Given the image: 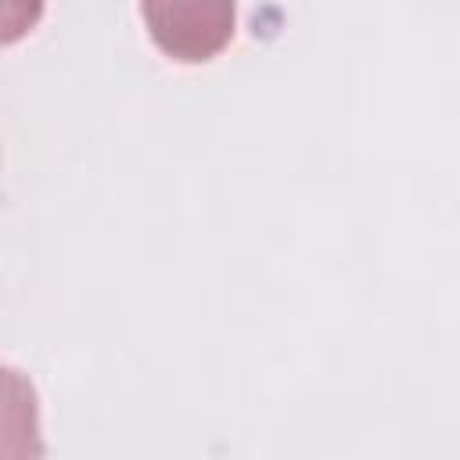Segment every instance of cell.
<instances>
[{"label": "cell", "mask_w": 460, "mask_h": 460, "mask_svg": "<svg viewBox=\"0 0 460 460\" xmlns=\"http://www.w3.org/2000/svg\"><path fill=\"white\" fill-rule=\"evenodd\" d=\"M140 14L158 50L183 65L212 61L237 29V0H140Z\"/></svg>", "instance_id": "1"}]
</instances>
